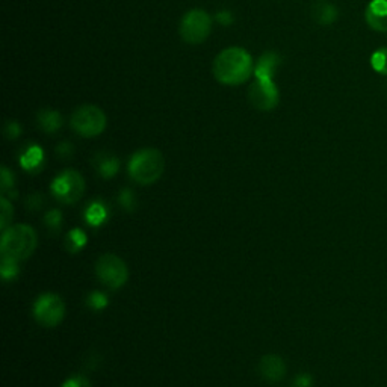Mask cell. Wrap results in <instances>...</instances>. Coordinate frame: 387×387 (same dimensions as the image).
<instances>
[{"mask_svg": "<svg viewBox=\"0 0 387 387\" xmlns=\"http://www.w3.org/2000/svg\"><path fill=\"white\" fill-rule=\"evenodd\" d=\"M253 73L254 62L250 53L241 47H229L215 58L214 74L224 85L244 83Z\"/></svg>", "mask_w": 387, "mask_h": 387, "instance_id": "cell-1", "label": "cell"}, {"mask_svg": "<svg viewBox=\"0 0 387 387\" xmlns=\"http://www.w3.org/2000/svg\"><path fill=\"white\" fill-rule=\"evenodd\" d=\"M37 242V233L30 226H11L2 236V258L25 260L35 251Z\"/></svg>", "mask_w": 387, "mask_h": 387, "instance_id": "cell-2", "label": "cell"}, {"mask_svg": "<svg viewBox=\"0 0 387 387\" xmlns=\"http://www.w3.org/2000/svg\"><path fill=\"white\" fill-rule=\"evenodd\" d=\"M163 170L165 161L156 149L139 150L129 161V174L141 185H151L159 180Z\"/></svg>", "mask_w": 387, "mask_h": 387, "instance_id": "cell-3", "label": "cell"}, {"mask_svg": "<svg viewBox=\"0 0 387 387\" xmlns=\"http://www.w3.org/2000/svg\"><path fill=\"white\" fill-rule=\"evenodd\" d=\"M71 127L85 138L100 135L106 127V115L100 108L94 105H83L77 108L71 115Z\"/></svg>", "mask_w": 387, "mask_h": 387, "instance_id": "cell-4", "label": "cell"}, {"mask_svg": "<svg viewBox=\"0 0 387 387\" xmlns=\"http://www.w3.org/2000/svg\"><path fill=\"white\" fill-rule=\"evenodd\" d=\"M212 30V18L203 9H192L180 21V37L190 44H200L207 40Z\"/></svg>", "mask_w": 387, "mask_h": 387, "instance_id": "cell-5", "label": "cell"}, {"mask_svg": "<svg viewBox=\"0 0 387 387\" xmlns=\"http://www.w3.org/2000/svg\"><path fill=\"white\" fill-rule=\"evenodd\" d=\"M52 192L59 202L71 204L81 200L85 192V180L76 170H65L52 183Z\"/></svg>", "mask_w": 387, "mask_h": 387, "instance_id": "cell-6", "label": "cell"}, {"mask_svg": "<svg viewBox=\"0 0 387 387\" xmlns=\"http://www.w3.org/2000/svg\"><path fill=\"white\" fill-rule=\"evenodd\" d=\"M97 277L110 289H118V287L125 286L129 279V271L123 259H120L115 254H103V256L97 260L96 265Z\"/></svg>", "mask_w": 387, "mask_h": 387, "instance_id": "cell-7", "label": "cell"}, {"mask_svg": "<svg viewBox=\"0 0 387 387\" xmlns=\"http://www.w3.org/2000/svg\"><path fill=\"white\" fill-rule=\"evenodd\" d=\"M34 315L44 327H57L62 323L65 315V304L57 294H42L34 304Z\"/></svg>", "mask_w": 387, "mask_h": 387, "instance_id": "cell-8", "label": "cell"}, {"mask_svg": "<svg viewBox=\"0 0 387 387\" xmlns=\"http://www.w3.org/2000/svg\"><path fill=\"white\" fill-rule=\"evenodd\" d=\"M250 102L259 110H271L279 105L280 93L274 79H256L248 90Z\"/></svg>", "mask_w": 387, "mask_h": 387, "instance_id": "cell-9", "label": "cell"}, {"mask_svg": "<svg viewBox=\"0 0 387 387\" xmlns=\"http://www.w3.org/2000/svg\"><path fill=\"white\" fill-rule=\"evenodd\" d=\"M259 371L265 380H268L270 383H277L284 379L286 364L282 357L275 356V354H268V356L262 357Z\"/></svg>", "mask_w": 387, "mask_h": 387, "instance_id": "cell-10", "label": "cell"}, {"mask_svg": "<svg viewBox=\"0 0 387 387\" xmlns=\"http://www.w3.org/2000/svg\"><path fill=\"white\" fill-rule=\"evenodd\" d=\"M368 25L380 32H387V0H372L366 8Z\"/></svg>", "mask_w": 387, "mask_h": 387, "instance_id": "cell-11", "label": "cell"}, {"mask_svg": "<svg viewBox=\"0 0 387 387\" xmlns=\"http://www.w3.org/2000/svg\"><path fill=\"white\" fill-rule=\"evenodd\" d=\"M280 65V57L275 53H265L254 65V76L256 79H274V74Z\"/></svg>", "mask_w": 387, "mask_h": 387, "instance_id": "cell-12", "label": "cell"}, {"mask_svg": "<svg viewBox=\"0 0 387 387\" xmlns=\"http://www.w3.org/2000/svg\"><path fill=\"white\" fill-rule=\"evenodd\" d=\"M42 162H44V153H42L41 147H38V146L28 147L26 151L21 154V158H20L21 167H23L29 173L40 171V168L42 167Z\"/></svg>", "mask_w": 387, "mask_h": 387, "instance_id": "cell-13", "label": "cell"}, {"mask_svg": "<svg viewBox=\"0 0 387 387\" xmlns=\"http://www.w3.org/2000/svg\"><path fill=\"white\" fill-rule=\"evenodd\" d=\"M38 125L46 134H54L62 126V117L58 110L44 109L38 114Z\"/></svg>", "mask_w": 387, "mask_h": 387, "instance_id": "cell-14", "label": "cell"}, {"mask_svg": "<svg viewBox=\"0 0 387 387\" xmlns=\"http://www.w3.org/2000/svg\"><path fill=\"white\" fill-rule=\"evenodd\" d=\"M312 16L313 18L318 21L319 25L323 26H328L331 23H335L336 18H337V9L330 5L327 2H319L313 6L312 9Z\"/></svg>", "mask_w": 387, "mask_h": 387, "instance_id": "cell-15", "label": "cell"}, {"mask_svg": "<svg viewBox=\"0 0 387 387\" xmlns=\"http://www.w3.org/2000/svg\"><path fill=\"white\" fill-rule=\"evenodd\" d=\"M97 170L103 179H112L120 170V161L112 154H98L97 156Z\"/></svg>", "mask_w": 387, "mask_h": 387, "instance_id": "cell-16", "label": "cell"}, {"mask_svg": "<svg viewBox=\"0 0 387 387\" xmlns=\"http://www.w3.org/2000/svg\"><path fill=\"white\" fill-rule=\"evenodd\" d=\"M106 218H108V209L105 207L103 203L96 202L88 206L85 219L90 226H102L106 221Z\"/></svg>", "mask_w": 387, "mask_h": 387, "instance_id": "cell-17", "label": "cell"}, {"mask_svg": "<svg viewBox=\"0 0 387 387\" xmlns=\"http://www.w3.org/2000/svg\"><path fill=\"white\" fill-rule=\"evenodd\" d=\"M85 244H86V235L81 229H74L69 233L67 242H65V247L69 248V251L76 253V251H81Z\"/></svg>", "mask_w": 387, "mask_h": 387, "instance_id": "cell-18", "label": "cell"}, {"mask_svg": "<svg viewBox=\"0 0 387 387\" xmlns=\"http://www.w3.org/2000/svg\"><path fill=\"white\" fill-rule=\"evenodd\" d=\"M371 65L375 71L387 74V47H381L372 53Z\"/></svg>", "mask_w": 387, "mask_h": 387, "instance_id": "cell-19", "label": "cell"}, {"mask_svg": "<svg viewBox=\"0 0 387 387\" xmlns=\"http://www.w3.org/2000/svg\"><path fill=\"white\" fill-rule=\"evenodd\" d=\"M18 260L14 259H8V258H2V277L4 280H13L18 275Z\"/></svg>", "mask_w": 387, "mask_h": 387, "instance_id": "cell-20", "label": "cell"}, {"mask_svg": "<svg viewBox=\"0 0 387 387\" xmlns=\"http://www.w3.org/2000/svg\"><path fill=\"white\" fill-rule=\"evenodd\" d=\"M44 223H46L47 229L53 233H58L62 226V214L58 211V209H53V211L47 212L46 216H44Z\"/></svg>", "mask_w": 387, "mask_h": 387, "instance_id": "cell-21", "label": "cell"}, {"mask_svg": "<svg viewBox=\"0 0 387 387\" xmlns=\"http://www.w3.org/2000/svg\"><path fill=\"white\" fill-rule=\"evenodd\" d=\"M86 303L91 308H94V311H103V308L109 304V300L103 292H91L90 296H88Z\"/></svg>", "mask_w": 387, "mask_h": 387, "instance_id": "cell-22", "label": "cell"}, {"mask_svg": "<svg viewBox=\"0 0 387 387\" xmlns=\"http://www.w3.org/2000/svg\"><path fill=\"white\" fill-rule=\"evenodd\" d=\"M120 204L123 206L127 212H134L137 209V198L135 194L130 190H123L120 192Z\"/></svg>", "mask_w": 387, "mask_h": 387, "instance_id": "cell-23", "label": "cell"}, {"mask_svg": "<svg viewBox=\"0 0 387 387\" xmlns=\"http://www.w3.org/2000/svg\"><path fill=\"white\" fill-rule=\"evenodd\" d=\"M0 203H2V223H0V227L2 230H6V227L9 226L11 219H13L14 215V209L13 204L8 202V198H0Z\"/></svg>", "mask_w": 387, "mask_h": 387, "instance_id": "cell-24", "label": "cell"}, {"mask_svg": "<svg viewBox=\"0 0 387 387\" xmlns=\"http://www.w3.org/2000/svg\"><path fill=\"white\" fill-rule=\"evenodd\" d=\"M61 387H91V384L82 375H74V377L69 379Z\"/></svg>", "mask_w": 387, "mask_h": 387, "instance_id": "cell-25", "label": "cell"}, {"mask_svg": "<svg viewBox=\"0 0 387 387\" xmlns=\"http://www.w3.org/2000/svg\"><path fill=\"white\" fill-rule=\"evenodd\" d=\"M11 187H14V174L11 173L6 167L2 168V191L6 192Z\"/></svg>", "mask_w": 387, "mask_h": 387, "instance_id": "cell-26", "label": "cell"}, {"mask_svg": "<svg viewBox=\"0 0 387 387\" xmlns=\"http://www.w3.org/2000/svg\"><path fill=\"white\" fill-rule=\"evenodd\" d=\"M21 134V127L17 123V121H9V123L5 126V135L8 139H16Z\"/></svg>", "mask_w": 387, "mask_h": 387, "instance_id": "cell-27", "label": "cell"}, {"mask_svg": "<svg viewBox=\"0 0 387 387\" xmlns=\"http://www.w3.org/2000/svg\"><path fill=\"white\" fill-rule=\"evenodd\" d=\"M57 153H58V156L62 158V159H69L71 154L74 153V147L71 146L70 142H61L59 146L57 147Z\"/></svg>", "mask_w": 387, "mask_h": 387, "instance_id": "cell-28", "label": "cell"}, {"mask_svg": "<svg viewBox=\"0 0 387 387\" xmlns=\"http://www.w3.org/2000/svg\"><path fill=\"white\" fill-rule=\"evenodd\" d=\"M42 195L40 194H34V195H30L28 197V200H26V206L29 211H38V209H41L42 206Z\"/></svg>", "mask_w": 387, "mask_h": 387, "instance_id": "cell-29", "label": "cell"}, {"mask_svg": "<svg viewBox=\"0 0 387 387\" xmlns=\"http://www.w3.org/2000/svg\"><path fill=\"white\" fill-rule=\"evenodd\" d=\"M216 20L219 21L223 26H230L231 23H233V14L230 13V11H219V13L216 14Z\"/></svg>", "mask_w": 387, "mask_h": 387, "instance_id": "cell-30", "label": "cell"}, {"mask_svg": "<svg viewBox=\"0 0 387 387\" xmlns=\"http://www.w3.org/2000/svg\"><path fill=\"white\" fill-rule=\"evenodd\" d=\"M311 384H312V379L308 377L307 374L298 375V377L295 379V387H311Z\"/></svg>", "mask_w": 387, "mask_h": 387, "instance_id": "cell-31", "label": "cell"}]
</instances>
